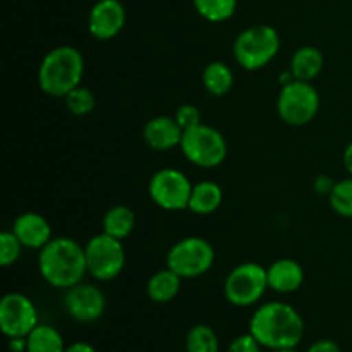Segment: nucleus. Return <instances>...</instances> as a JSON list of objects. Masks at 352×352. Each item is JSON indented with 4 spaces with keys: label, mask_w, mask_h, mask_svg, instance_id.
<instances>
[{
    "label": "nucleus",
    "mask_w": 352,
    "mask_h": 352,
    "mask_svg": "<svg viewBox=\"0 0 352 352\" xmlns=\"http://www.w3.org/2000/svg\"><path fill=\"white\" fill-rule=\"evenodd\" d=\"M250 333L265 349H296L305 337V322L287 302H265L251 316Z\"/></svg>",
    "instance_id": "1"
},
{
    "label": "nucleus",
    "mask_w": 352,
    "mask_h": 352,
    "mask_svg": "<svg viewBox=\"0 0 352 352\" xmlns=\"http://www.w3.org/2000/svg\"><path fill=\"white\" fill-rule=\"evenodd\" d=\"M38 267L41 277L52 287H74L88 272L85 248L69 237H55L40 250Z\"/></svg>",
    "instance_id": "2"
},
{
    "label": "nucleus",
    "mask_w": 352,
    "mask_h": 352,
    "mask_svg": "<svg viewBox=\"0 0 352 352\" xmlns=\"http://www.w3.org/2000/svg\"><path fill=\"white\" fill-rule=\"evenodd\" d=\"M85 74V58L81 52L69 45L54 48L41 60L38 69V85L47 95L65 96L78 88Z\"/></svg>",
    "instance_id": "3"
},
{
    "label": "nucleus",
    "mask_w": 352,
    "mask_h": 352,
    "mask_svg": "<svg viewBox=\"0 0 352 352\" xmlns=\"http://www.w3.org/2000/svg\"><path fill=\"white\" fill-rule=\"evenodd\" d=\"M280 50V36L268 24H254L248 28L234 41V57L246 71L265 67Z\"/></svg>",
    "instance_id": "4"
},
{
    "label": "nucleus",
    "mask_w": 352,
    "mask_h": 352,
    "mask_svg": "<svg viewBox=\"0 0 352 352\" xmlns=\"http://www.w3.org/2000/svg\"><path fill=\"white\" fill-rule=\"evenodd\" d=\"M280 119L289 126H306L316 117L320 110V95L309 81L292 79L282 86L277 100Z\"/></svg>",
    "instance_id": "5"
},
{
    "label": "nucleus",
    "mask_w": 352,
    "mask_h": 352,
    "mask_svg": "<svg viewBox=\"0 0 352 352\" xmlns=\"http://www.w3.org/2000/svg\"><path fill=\"white\" fill-rule=\"evenodd\" d=\"M181 150L191 164L203 168L219 167L227 157L226 138L215 127L205 124L184 131Z\"/></svg>",
    "instance_id": "6"
},
{
    "label": "nucleus",
    "mask_w": 352,
    "mask_h": 352,
    "mask_svg": "<svg viewBox=\"0 0 352 352\" xmlns=\"http://www.w3.org/2000/svg\"><path fill=\"white\" fill-rule=\"evenodd\" d=\"M215 261L212 244L203 237H186L177 241L167 254V267L181 278H196L205 275Z\"/></svg>",
    "instance_id": "7"
},
{
    "label": "nucleus",
    "mask_w": 352,
    "mask_h": 352,
    "mask_svg": "<svg viewBox=\"0 0 352 352\" xmlns=\"http://www.w3.org/2000/svg\"><path fill=\"white\" fill-rule=\"evenodd\" d=\"M267 289H270L267 268L251 261L232 268L223 284L227 301L239 308L256 305L265 296Z\"/></svg>",
    "instance_id": "8"
},
{
    "label": "nucleus",
    "mask_w": 352,
    "mask_h": 352,
    "mask_svg": "<svg viewBox=\"0 0 352 352\" xmlns=\"http://www.w3.org/2000/svg\"><path fill=\"white\" fill-rule=\"evenodd\" d=\"M85 254L88 274L96 280H112L126 265V251L122 243L105 232L88 241L85 246Z\"/></svg>",
    "instance_id": "9"
},
{
    "label": "nucleus",
    "mask_w": 352,
    "mask_h": 352,
    "mask_svg": "<svg viewBox=\"0 0 352 352\" xmlns=\"http://www.w3.org/2000/svg\"><path fill=\"white\" fill-rule=\"evenodd\" d=\"M148 191L155 205L168 212H177L189 206L192 184L177 168H162L151 177Z\"/></svg>",
    "instance_id": "10"
},
{
    "label": "nucleus",
    "mask_w": 352,
    "mask_h": 352,
    "mask_svg": "<svg viewBox=\"0 0 352 352\" xmlns=\"http://www.w3.org/2000/svg\"><path fill=\"white\" fill-rule=\"evenodd\" d=\"M38 325V311L33 301L19 292L6 294L0 301V329L3 336L28 337Z\"/></svg>",
    "instance_id": "11"
},
{
    "label": "nucleus",
    "mask_w": 352,
    "mask_h": 352,
    "mask_svg": "<svg viewBox=\"0 0 352 352\" xmlns=\"http://www.w3.org/2000/svg\"><path fill=\"white\" fill-rule=\"evenodd\" d=\"M64 306L69 315L79 323H91L102 318L105 313V296L98 287L79 282L74 287L67 289Z\"/></svg>",
    "instance_id": "12"
},
{
    "label": "nucleus",
    "mask_w": 352,
    "mask_h": 352,
    "mask_svg": "<svg viewBox=\"0 0 352 352\" xmlns=\"http://www.w3.org/2000/svg\"><path fill=\"white\" fill-rule=\"evenodd\" d=\"M126 9L119 0H98L88 17V30L96 40H110L122 31Z\"/></svg>",
    "instance_id": "13"
},
{
    "label": "nucleus",
    "mask_w": 352,
    "mask_h": 352,
    "mask_svg": "<svg viewBox=\"0 0 352 352\" xmlns=\"http://www.w3.org/2000/svg\"><path fill=\"white\" fill-rule=\"evenodd\" d=\"M182 127L179 126L174 117H153L144 124L143 138L146 144L153 150L167 151L175 146H181L182 141Z\"/></svg>",
    "instance_id": "14"
},
{
    "label": "nucleus",
    "mask_w": 352,
    "mask_h": 352,
    "mask_svg": "<svg viewBox=\"0 0 352 352\" xmlns=\"http://www.w3.org/2000/svg\"><path fill=\"white\" fill-rule=\"evenodd\" d=\"M12 232L24 248H31V250H41L45 244L52 241L50 223L40 213L26 212L17 217Z\"/></svg>",
    "instance_id": "15"
},
{
    "label": "nucleus",
    "mask_w": 352,
    "mask_h": 352,
    "mask_svg": "<svg viewBox=\"0 0 352 352\" xmlns=\"http://www.w3.org/2000/svg\"><path fill=\"white\" fill-rule=\"evenodd\" d=\"M268 287L278 294H291L298 291L305 282V270L301 263L291 258H282L267 268Z\"/></svg>",
    "instance_id": "16"
},
{
    "label": "nucleus",
    "mask_w": 352,
    "mask_h": 352,
    "mask_svg": "<svg viewBox=\"0 0 352 352\" xmlns=\"http://www.w3.org/2000/svg\"><path fill=\"white\" fill-rule=\"evenodd\" d=\"M223 192L220 186L213 181H203L192 186L191 199L188 210L196 215H208L222 205Z\"/></svg>",
    "instance_id": "17"
},
{
    "label": "nucleus",
    "mask_w": 352,
    "mask_h": 352,
    "mask_svg": "<svg viewBox=\"0 0 352 352\" xmlns=\"http://www.w3.org/2000/svg\"><path fill=\"white\" fill-rule=\"evenodd\" d=\"M323 69V55L316 47H301L296 50L291 60V72L294 79L311 82Z\"/></svg>",
    "instance_id": "18"
},
{
    "label": "nucleus",
    "mask_w": 352,
    "mask_h": 352,
    "mask_svg": "<svg viewBox=\"0 0 352 352\" xmlns=\"http://www.w3.org/2000/svg\"><path fill=\"white\" fill-rule=\"evenodd\" d=\"M181 280L182 278L168 267L157 272L146 284L148 298L155 302H170L181 291Z\"/></svg>",
    "instance_id": "19"
},
{
    "label": "nucleus",
    "mask_w": 352,
    "mask_h": 352,
    "mask_svg": "<svg viewBox=\"0 0 352 352\" xmlns=\"http://www.w3.org/2000/svg\"><path fill=\"white\" fill-rule=\"evenodd\" d=\"M136 226V215L129 206H113L103 217V232L122 241L131 236Z\"/></svg>",
    "instance_id": "20"
},
{
    "label": "nucleus",
    "mask_w": 352,
    "mask_h": 352,
    "mask_svg": "<svg viewBox=\"0 0 352 352\" xmlns=\"http://www.w3.org/2000/svg\"><path fill=\"white\" fill-rule=\"evenodd\" d=\"M203 85L213 96H223L232 89L234 72L223 62H212L203 71Z\"/></svg>",
    "instance_id": "21"
},
{
    "label": "nucleus",
    "mask_w": 352,
    "mask_h": 352,
    "mask_svg": "<svg viewBox=\"0 0 352 352\" xmlns=\"http://www.w3.org/2000/svg\"><path fill=\"white\" fill-rule=\"evenodd\" d=\"M65 344L57 329L50 325H40L28 336L26 352H64Z\"/></svg>",
    "instance_id": "22"
},
{
    "label": "nucleus",
    "mask_w": 352,
    "mask_h": 352,
    "mask_svg": "<svg viewBox=\"0 0 352 352\" xmlns=\"http://www.w3.org/2000/svg\"><path fill=\"white\" fill-rule=\"evenodd\" d=\"M220 342L215 330L208 325L192 327L186 337V351L188 352H219Z\"/></svg>",
    "instance_id": "23"
},
{
    "label": "nucleus",
    "mask_w": 352,
    "mask_h": 352,
    "mask_svg": "<svg viewBox=\"0 0 352 352\" xmlns=\"http://www.w3.org/2000/svg\"><path fill=\"white\" fill-rule=\"evenodd\" d=\"M199 16L212 23H222L230 19L236 12L237 0H195Z\"/></svg>",
    "instance_id": "24"
},
{
    "label": "nucleus",
    "mask_w": 352,
    "mask_h": 352,
    "mask_svg": "<svg viewBox=\"0 0 352 352\" xmlns=\"http://www.w3.org/2000/svg\"><path fill=\"white\" fill-rule=\"evenodd\" d=\"M330 206L340 217L352 219V175L349 179L339 181L329 191Z\"/></svg>",
    "instance_id": "25"
},
{
    "label": "nucleus",
    "mask_w": 352,
    "mask_h": 352,
    "mask_svg": "<svg viewBox=\"0 0 352 352\" xmlns=\"http://www.w3.org/2000/svg\"><path fill=\"white\" fill-rule=\"evenodd\" d=\"M65 105H67V109L71 110L74 116H86V113H89L95 109L96 98L91 93V89L79 85L78 88H74L67 96H65Z\"/></svg>",
    "instance_id": "26"
},
{
    "label": "nucleus",
    "mask_w": 352,
    "mask_h": 352,
    "mask_svg": "<svg viewBox=\"0 0 352 352\" xmlns=\"http://www.w3.org/2000/svg\"><path fill=\"white\" fill-rule=\"evenodd\" d=\"M21 241L17 239L16 234L12 230H3L0 234V265L2 267H9V265L16 263L21 256Z\"/></svg>",
    "instance_id": "27"
},
{
    "label": "nucleus",
    "mask_w": 352,
    "mask_h": 352,
    "mask_svg": "<svg viewBox=\"0 0 352 352\" xmlns=\"http://www.w3.org/2000/svg\"><path fill=\"white\" fill-rule=\"evenodd\" d=\"M174 119L177 120V124L182 127V131H188L191 129V127H196L201 124V113H199L198 107L186 103V105L179 107Z\"/></svg>",
    "instance_id": "28"
},
{
    "label": "nucleus",
    "mask_w": 352,
    "mask_h": 352,
    "mask_svg": "<svg viewBox=\"0 0 352 352\" xmlns=\"http://www.w3.org/2000/svg\"><path fill=\"white\" fill-rule=\"evenodd\" d=\"M261 344L251 333H243L230 342L227 352H261Z\"/></svg>",
    "instance_id": "29"
},
{
    "label": "nucleus",
    "mask_w": 352,
    "mask_h": 352,
    "mask_svg": "<svg viewBox=\"0 0 352 352\" xmlns=\"http://www.w3.org/2000/svg\"><path fill=\"white\" fill-rule=\"evenodd\" d=\"M306 352H340V346L336 342V340L322 339V340H316L315 344H311Z\"/></svg>",
    "instance_id": "30"
},
{
    "label": "nucleus",
    "mask_w": 352,
    "mask_h": 352,
    "mask_svg": "<svg viewBox=\"0 0 352 352\" xmlns=\"http://www.w3.org/2000/svg\"><path fill=\"white\" fill-rule=\"evenodd\" d=\"M10 352H26L28 349V337H14L9 339Z\"/></svg>",
    "instance_id": "31"
},
{
    "label": "nucleus",
    "mask_w": 352,
    "mask_h": 352,
    "mask_svg": "<svg viewBox=\"0 0 352 352\" xmlns=\"http://www.w3.org/2000/svg\"><path fill=\"white\" fill-rule=\"evenodd\" d=\"M64 352H96V349L88 342H74L65 347Z\"/></svg>",
    "instance_id": "32"
},
{
    "label": "nucleus",
    "mask_w": 352,
    "mask_h": 352,
    "mask_svg": "<svg viewBox=\"0 0 352 352\" xmlns=\"http://www.w3.org/2000/svg\"><path fill=\"white\" fill-rule=\"evenodd\" d=\"M344 167L352 175V143L347 144L346 150H344Z\"/></svg>",
    "instance_id": "33"
},
{
    "label": "nucleus",
    "mask_w": 352,
    "mask_h": 352,
    "mask_svg": "<svg viewBox=\"0 0 352 352\" xmlns=\"http://www.w3.org/2000/svg\"><path fill=\"white\" fill-rule=\"evenodd\" d=\"M272 352H299L298 349H277V351H272Z\"/></svg>",
    "instance_id": "34"
}]
</instances>
